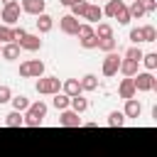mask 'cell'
Instances as JSON below:
<instances>
[{
    "mask_svg": "<svg viewBox=\"0 0 157 157\" xmlns=\"http://www.w3.org/2000/svg\"><path fill=\"white\" fill-rule=\"evenodd\" d=\"M47 103L44 101H37V103H29V108L22 113L25 115V125L27 128H39L42 123H44V118H47Z\"/></svg>",
    "mask_w": 157,
    "mask_h": 157,
    "instance_id": "6da1fadb",
    "label": "cell"
},
{
    "mask_svg": "<svg viewBox=\"0 0 157 157\" xmlns=\"http://www.w3.org/2000/svg\"><path fill=\"white\" fill-rule=\"evenodd\" d=\"M34 88L39 96H56V93H61V78L59 76H39Z\"/></svg>",
    "mask_w": 157,
    "mask_h": 157,
    "instance_id": "7a4b0ae2",
    "label": "cell"
},
{
    "mask_svg": "<svg viewBox=\"0 0 157 157\" xmlns=\"http://www.w3.org/2000/svg\"><path fill=\"white\" fill-rule=\"evenodd\" d=\"M20 76L22 78H39L44 76V61L39 59H27L20 64Z\"/></svg>",
    "mask_w": 157,
    "mask_h": 157,
    "instance_id": "3957f363",
    "label": "cell"
},
{
    "mask_svg": "<svg viewBox=\"0 0 157 157\" xmlns=\"http://www.w3.org/2000/svg\"><path fill=\"white\" fill-rule=\"evenodd\" d=\"M132 83H135V91H140V93H150L157 88V78L150 71H137L132 76Z\"/></svg>",
    "mask_w": 157,
    "mask_h": 157,
    "instance_id": "277c9868",
    "label": "cell"
},
{
    "mask_svg": "<svg viewBox=\"0 0 157 157\" xmlns=\"http://www.w3.org/2000/svg\"><path fill=\"white\" fill-rule=\"evenodd\" d=\"M20 15H22V10H20V2L17 5H7V7H2L0 10V25H7V27H12V25H17L20 22Z\"/></svg>",
    "mask_w": 157,
    "mask_h": 157,
    "instance_id": "5b68a950",
    "label": "cell"
},
{
    "mask_svg": "<svg viewBox=\"0 0 157 157\" xmlns=\"http://www.w3.org/2000/svg\"><path fill=\"white\" fill-rule=\"evenodd\" d=\"M118 69H120V56H118L115 52L105 54V59H103V66H101V74H103L105 78H110V76H115V74H118Z\"/></svg>",
    "mask_w": 157,
    "mask_h": 157,
    "instance_id": "8992f818",
    "label": "cell"
},
{
    "mask_svg": "<svg viewBox=\"0 0 157 157\" xmlns=\"http://www.w3.org/2000/svg\"><path fill=\"white\" fill-rule=\"evenodd\" d=\"M78 25H81V20H76L74 15H64V17H59V29H61L64 34H69V37H76Z\"/></svg>",
    "mask_w": 157,
    "mask_h": 157,
    "instance_id": "52a82bcc",
    "label": "cell"
},
{
    "mask_svg": "<svg viewBox=\"0 0 157 157\" xmlns=\"http://www.w3.org/2000/svg\"><path fill=\"white\" fill-rule=\"evenodd\" d=\"M44 7H47L44 0H20V10H22L25 15H34V17H39V15L44 12Z\"/></svg>",
    "mask_w": 157,
    "mask_h": 157,
    "instance_id": "ba28073f",
    "label": "cell"
},
{
    "mask_svg": "<svg viewBox=\"0 0 157 157\" xmlns=\"http://www.w3.org/2000/svg\"><path fill=\"white\" fill-rule=\"evenodd\" d=\"M59 125H64V128H81L83 120L78 118V113H74L71 108H66V110L59 113Z\"/></svg>",
    "mask_w": 157,
    "mask_h": 157,
    "instance_id": "9c48e42d",
    "label": "cell"
},
{
    "mask_svg": "<svg viewBox=\"0 0 157 157\" xmlns=\"http://www.w3.org/2000/svg\"><path fill=\"white\" fill-rule=\"evenodd\" d=\"M17 47L25 49V52H37V49H42V39H39V34H29L27 32V37L22 42H17Z\"/></svg>",
    "mask_w": 157,
    "mask_h": 157,
    "instance_id": "30bf717a",
    "label": "cell"
},
{
    "mask_svg": "<svg viewBox=\"0 0 157 157\" xmlns=\"http://www.w3.org/2000/svg\"><path fill=\"white\" fill-rule=\"evenodd\" d=\"M123 115L125 118H140L142 115V103L137 98H128L125 101V108H123Z\"/></svg>",
    "mask_w": 157,
    "mask_h": 157,
    "instance_id": "8fae6325",
    "label": "cell"
},
{
    "mask_svg": "<svg viewBox=\"0 0 157 157\" xmlns=\"http://www.w3.org/2000/svg\"><path fill=\"white\" fill-rule=\"evenodd\" d=\"M34 22H37V32H39V34H47V32H52V29H54V17H52V15H47V12H42Z\"/></svg>",
    "mask_w": 157,
    "mask_h": 157,
    "instance_id": "7c38bea8",
    "label": "cell"
},
{
    "mask_svg": "<svg viewBox=\"0 0 157 157\" xmlns=\"http://www.w3.org/2000/svg\"><path fill=\"white\" fill-rule=\"evenodd\" d=\"M135 93H137V91H135L132 78H123V81L118 83V96H120V98L128 101V98H135Z\"/></svg>",
    "mask_w": 157,
    "mask_h": 157,
    "instance_id": "4fadbf2b",
    "label": "cell"
},
{
    "mask_svg": "<svg viewBox=\"0 0 157 157\" xmlns=\"http://www.w3.org/2000/svg\"><path fill=\"white\" fill-rule=\"evenodd\" d=\"M0 56H2L5 61H15V59H20V47H17L15 42L2 44V47H0Z\"/></svg>",
    "mask_w": 157,
    "mask_h": 157,
    "instance_id": "5bb4252c",
    "label": "cell"
},
{
    "mask_svg": "<svg viewBox=\"0 0 157 157\" xmlns=\"http://www.w3.org/2000/svg\"><path fill=\"white\" fill-rule=\"evenodd\" d=\"M78 86H81V93H91L98 88V76L96 74H86L83 78H78Z\"/></svg>",
    "mask_w": 157,
    "mask_h": 157,
    "instance_id": "9a60e30c",
    "label": "cell"
},
{
    "mask_svg": "<svg viewBox=\"0 0 157 157\" xmlns=\"http://www.w3.org/2000/svg\"><path fill=\"white\" fill-rule=\"evenodd\" d=\"M61 93H64V96H69V98L78 96V93H81L78 78H66V81H61Z\"/></svg>",
    "mask_w": 157,
    "mask_h": 157,
    "instance_id": "2e32d148",
    "label": "cell"
},
{
    "mask_svg": "<svg viewBox=\"0 0 157 157\" xmlns=\"http://www.w3.org/2000/svg\"><path fill=\"white\" fill-rule=\"evenodd\" d=\"M103 17V10H101V5H88V10H86V15H83V20L88 22V25H98V20Z\"/></svg>",
    "mask_w": 157,
    "mask_h": 157,
    "instance_id": "e0dca14e",
    "label": "cell"
},
{
    "mask_svg": "<svg viewBox=\"0 0 157 157\" xmlns=\"http://www.w3.org/2000/svg\"><path fill=\"white\" fill-rule=\"evenodd\" d=\"M137 66H140V64H135V61H130V59H120V69H118V71H120L125 78H132V76L137 74Z\"/></svg>",
    "mask_w": 157,
    "mask_h": 157,
    "instance_id": "ac0fdd59",
    "label": "cell"
},
{
    "mask_svg": "<svg viewBox=\"0 0 157 157\" xmlns=\"http://www.w3.org/2000/svg\"><path fill=\"white\" fill-rule=\"evenodd\" d=\"M69 108H71L74 113H78V115H81V113H86V110H88V98H83V96L78 93V96H74V98H71Z\"/></svg>",
    "mask_w": 157,
    "mask_h": 157,
    "instance_id": "d6986e66",
    "label": "cell"
},
{
    "mask_svg": "<svg viewBox=\"0 0 157 157\" xmlns=\"http://www.w3.org/2000/svg\"><path fill=\"white\" fill-rule=\"evenodd\" d=\"M123 7H125V2H123V0H108V2H105V7H101V10H103V15H105V17H115Z\"/></svg>",
    "mask_w": 157,
    "mask_h": 157,
    "instance_id": "ffe728a7",
    "label": "cell"
},
{
    "mask_svg": "<svg viewBox=\"0 0 157 157\" xmlns=\"http://www.w3.org/2000/svg\"><path fill=\"white\" fill-rule=\"evenodd\" d=\"M10 103H12V110H17V113H25V110L29 108V98H27L25 93L12 96V98H10Z\"/></svg>",
    "mask_w": 157,
    "mask_h": 157,
    "instance_id": "44dd1931",
    "label": "cell"
},
{
    "mask_svg": "<svg viewBox=\"0 0 157 157\" xmlns=\"http://www.w3.org/2000/svg\"><path fill=\"white\" fill-rule=\"evenodd\" d=\"M7 128H20V125H25V115L22 113H17V110H12V113H7L5 115V120H2Z\"/></svg>",
    "mask_w": 157,
    "mask_h": 157,
    "instance_id": "7402d4cb",
    "label": "cell"
},
{
    "mask_svg": "<svg viewBox=\"0 0 157 157\" xmlns=\"http://www.w3.org/2000/svg\"><path fill=\"white\" fill-rule=\"evenodd\" d=\"M93 34H96L98 39H108V37H113V27H110L108 22H98L96 29H93Z\"/></svg>",
    "mask_w": 157,
    "mask_h": 157,
    "instance_id": "603a6c76",
    "label": "cell"
},
{
    "mask_svg": "<svg viewBox=\"0 0 157 157\" xmlns=\"http://www.w3.org/2000/svg\"><path fill=\"white\" fill-rule=\"evenodd\" d=\"M96 49H101V52L110 54V52H115V49H118V39H115V37H108V39H98V47H96Z\"/></svg>",
    "mask_w": 157,
    "mask_h": 157,
    "instance_id": "cb8c5ba5",
    "label": "cell"
},
{
    "mask_svg": "<svg viewBox=\"0 0 157 157\" xmlns=\"http://www.w3.org/2000/svg\"><path fill=\"white\" fill-rule=\"evenodd\" d=\"M69 103H71V98H69V96H64V93H56V96L52 98V105H54L59 113H61V110H66V108H69Z\"/></svg>",
    "mask_w": 157,
    "mask_h": 157,
    "instance_id": "d4e9b609",
    "label": "cell"
},
{
    "mask_svg": "<svg viewBox=\"0 0 157 157\" xmlns=\"http://www.w3.org/2000/svg\"><path fill=\"white\" fill-rule=\"evenodd\" d=\"M88 5H91V2H86V0H78V2H76V5L71 7V12H69V15H74L76 20H83V15H86Z\"/></svg>",
    "mask_w": 157,
    "mask_h": 157,
    "instance_id": "484cf974",
    "label": "cell"
},
{
    "mask_svg": "<svg viewBox=\"0 0 157 157\" xmlns=\"http://www.w3.org/2000/svg\"><path fill=\"white\" fill-rule=\"evenodd\" d=\"M108 125H110V128H123V125H125V115H123V110H113V113L108 115Z\"/></svg>",
    "mask_w": 157,
    "mask_h": 157,
    "instance_id": "4316f807",
    "label": "cell"
},
{
    "mask_svg": "<svg viewBox=\"0 0 157 157\" xmlns=\"http://www.w3.org/2000/svg\"><path fill=\"white\" fill-rule=\"evenodd\" d=\"M142 64H145V69L152 74V71L157 69V54H155V52H147V54H142Z\"/></svg>",
    "mask_w": 157,
    "mask_h": 157,
    "instance_id": "83f0119b",
    "label": "cell"
},
{
    "mask_svg": "<svg viewBox=\"0 0 157 157\" xmlns=\"http://www.w3.org/2000/svg\"><path fill=\"white\" fill-rule=\"evenodd\" d=\"M128 12H130V20H140V17H145V10H142V5H140L137 0H132V2H130Z\"/></svg>",
    "mask_w": 157,
    "mask_h": 157,
    "instance_id": "f1b7e54d",
    "label": "cell"
},
{
    "mask_svg": "<svg viewBox=\"0 0 157 157\" xmlns=\"http://www.w3.org/2000/svg\"><path fill=\"white\" fill-rule=\"evenodd\" d=\"M142 54H145V52H142L140 47H130V49L125 52V56H123V59H130V61L140 64V61H142Z\"/></svg>",
    "mask_w": 157,
    "mask_h": 157,
    "instance_id": "f546056e",
    "label": "cell"
},
{
    "mask_svg": "<svg viewBox=\"0 0 157 157\" xmlns=\"http://www.w3.org/2000/svg\"><path fill=\"white\" fill-rule=\"evenodd\" d=\"M142 29V42H155L157 39V29L152 27V25H145V27H140Z\"/></svg>",
    "mask_w": 157,
    "mask_h": 157,
    "instance_id": "4dcf8cb0",
    "label": "cell"
},
{
    "mask_svg": "<svg viewBox=\"0 0 157 157\" xmlns=\"http://www.w3.org/2000/svg\"><path fill=\"white\" fill-rule=\"evenodd\" d=\"M78 44H81L83 49H96V47H98V37H96V34H88V37H81V39H78Z\"/></svg>",
    "mask_w": 157,
    "mask_h": 157,
    "instance_id": "1f68e13d",
    "label": "cell"
},
{
    "mask_svg": "<svg viewBox=\"0 0 157 157\" xmlns=\"http://www.w3.org/2000/svg\"><path fill=\"white\" fill-rule=\"evenodd\" d=\"M12 42V27L0 25V44H10Z\"/></svg>",
    "mask_w": 157,
    "mask_h": 157,
    "instance_id": "d6a6232c",
    "label": "cell"
},
{
    "mask_svg": "<svg viewBox=\"0 0 157 157\" xmlns=\"http://www.w3.org/2000/svg\"><path fill=\"white\" fill-rule=\"evenodd\" d=\"M128 37H130V42H132V47H137V44L142 42V29H140V27H132Z\"/></svg>",
    "mask_w": 157,
    "mask_h": 157,
    "instance_id": "836d02e7",
    "label": "cell"
},
{
    "mask_svg": "<svg viewBox=\"0 0 157 157\" xmlns=\"http://www.w3.org/2000/svg\"><path fill=\"white\" fill-rule=\"evenodd\" d=\"M10 98H12V88L2 83V86H0V105H2V103H10Z\"/></svg>",
    "mask_w": 157,
    "mask_h": 157,
    "instance_id": "e575fe53",
    "label": "cell"
},
{
    "mask_svg": "<svg viewBox=\"0 0 157 157\" xmlns=\"http://www.w3.org/2000/svg\"><path fill=\"white\" fill-rule=\"evenodd\" d=\"M88 34H93V27H91L88 22H81V25H78V32H76V37L81 39V37H88Z\"/></svg>",
    "mask_w": 157,
    "mask_h": 157,
    "instance_id": "d590c367",
    "label": "cell"
},
{
    "mask_svg": "<svg viewBox=\"0 0 157 157\" xmlns=\"http://www.w3.org/2000/svg\"><path fill=\"white\" fill-rule=\"evenodd\" d=\"M25 37H27V29H25V27H12V42H15V44L22 42Z\"/></svg>",
    "mask_w": 157,
    "mask_h": 157,
    "instance_id": "8d00e7d4",
    "label": "cell"
},
{
    "mask_svg": "<svg viewBox=\"0 0 157 157\" xmlns=\"http://www.w3.org/2000/svg\"><path fill=\"white\" fill-rule=\"evenodd\" d=\"M115 20H118V25H128V22H130V12H128V5H125V7H123L118 15H115Z\"/></svg>",
    "mask_w": 157,
    "mask_h": 157,
    "instance_id": "74e56055",
    "label": "cell"
},
{
    "mask_svg": "<svg viewBox=\"0 0 157 157\" xmlns=\"http://www.w3.org/2000/svg\"><path fill=\"white\" fill-rule=\"evenodd\" d=\"M137 2L142 5L145 15H147V12H155V10H157V0H137Z\"/></svg>",
    "mask_w": 157,
    "mask_h": 157,
    "instance_id": "f35d334b",
    "label": "cell"
},
{
    "mask_svg": "<svg viewBox=\"0 0 157 157\" xmlns=\"http://www.w3.org/2000/svg\"><path fill=\"white\" fill-rule=\"evenodd\" d=\"M59 2H61V5H64V7H74V5H76V2H78V0H59Z\"/></svg>",
    "mask_w": 157,
    "mask_h": 157,
    "instance_id": "ab89813d",
    "label": "cell"
},
{
    "mask_svg": "<svg viewBox=\"0 0 157 157\" xmlns=\"http://www.w3.org/2000/svg\"><path fill=\"white\" fill-rule=\"evenodd\" d=\"M7 5H17V0H2V7H7Z\"/></svg>",
    "mask_w": 157,
    "mask_h": 157,
    "instance_id": "60d3db41",
    "label": "cell"
},
{
    "mask_svg": "<svg viewBox=\"0 0 157 157\" xmlns=\"http://www.w3.org/2000/svg\"><path fill=\"white\" fill-rule=\"evenodd\" d=\"M98 2H108V0H98Z\"/></svg>",
    "mask_w": 157,
    "mask_h": 157,
    "instance_id": "b9f144b4",
    "label": "cell"
}]
</instances>
